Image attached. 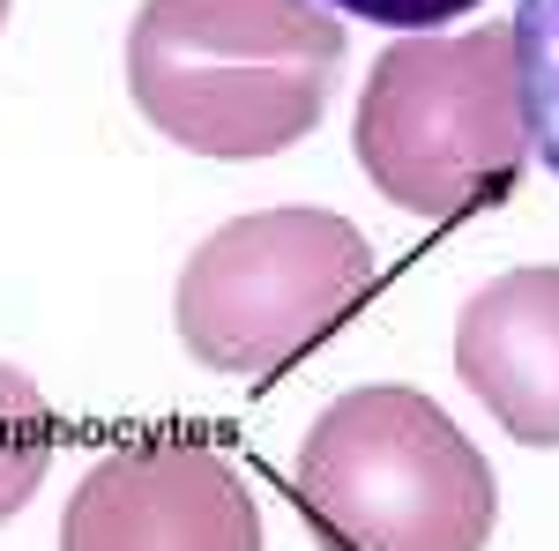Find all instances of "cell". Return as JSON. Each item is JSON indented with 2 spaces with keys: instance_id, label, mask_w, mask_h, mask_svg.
<instances>
[{
  "instance_id": "obj_7",
  "label": "cell",
  "mask_w": 559,
  "mask_h": 551,
  "mask_svg": "<svg viewBox=\"0 0 559 551\" xmlns=\"http://www.w3.org/2000/svg\"><path fill=\"white\" fill-rule=\"evenodd\" d=\"M508 38H515L530 157L559 179V0H515V31Z\"/></svg>"
},
{
  "instance_id": "obj_8",
  "label": "cell",
  "mask_w": 559,
  "mask_h": 551,
  "mask_svg": "<svg viewBox=\"0 0 559 551\" xmlns=\"http://www.w3.org/2000/svg\"><path fill=\"white\" fill-rule=\"evenodd\" d=\"M52 469V410L31 373L0 366V522L23 507Z\"/></svg>"
},
{
  "instance_id": "obj_10",
  "label": "cell",
  "mask_w": 559,
  "mask_h": 551,
  "mask_svg": "<svg viewBox=\"0 0 559 551\" xmlns=\"http://www.w3.org/2000/svg\"><path fill=\"white\" fill-rule=\"evenodd\" d=\"M0 23H8V0H0Z\"/></svg>"
},
{
  "instance_id": "obj_6",
  "label": "cell",
  "mask_w": 559,
  "mask_h": 551,
  "mask_svg": "<svg viewBox=\"0 0 559 551\" xmlns=\"http://www.w3.org/2000/svg\"><path fill=\"white\" fill-rule=\"evenodd\" d=\"M455 373L522 447H559V268H515L463 306Z\"/></svg>"
},
{
  "instance_id": "obj_1",
  "label": "cell",
  "mask_w": 559,
  "mask_h": 551,
  "mask_svg": "<svg viewBox=\"0 0 559 551\" xmlns=\"http://www.w3.org/2000/svg\"><path fill=\"white\" fill-rule=\"evenodd\" d=\"M344 45V23L321 15V0H142L128 89L179 149L254 165L321 128Z\"/></svg>"
},
{
  "instance_id": "obj_9",
  "label": "cell",
  "mask_w": 559,
  "mask_h": 551,
  "mask_svg": "<svg viewBox=\"0 0 559 551\" xmlns=\"http://www.w3.org/2000/svg\"><path fill=\"white\" fill-rule=\"evenodd\" d=\"M329 8H344L358 23H381V31H403V38H418V31H440L448 15H463L477 0H329Z\"/></svg>"
},
{
  "instance_id": "obj_3",
  "label": "cell",
  "mask_w": 559,
  "mask_h": 551,
  "mask_svg": "<svg viewBox=\"0 0 559 551\" xmlns=\"http://www.w3.org/2000/svg\"><path fill=\"white\" fill-rule=\"evenodd\" d=\"M358 171L411 216L455 224L515 187L522 171V75L508 31L388 45L358 97Z\"/></svg>"
},
{
  "instance_id": "obj_4",
  "label": "cell",
  "mask_w": 559,
  "mask_h": 551,
  "mask_svg": "<svg viewBox=\"0 0 559 551\" xmlns=\"http://www.w3.org/2000/svg\"><path fill=\"white\" fill-rule=\"evenodd\" d=\"M373 291V254L336 209H254L194 247L179 276V343L210 373L276 381Z\"/></svg>"
},
{
  "instance_id": "obj_5",
  "label": "cell",
  "mask_w": 559,
  "mask_h": 551,
  "mask_svg": "<svg viewBox=\"0 0 559 551\" xmlns=\"http://www.w3.org/2000/svg\"><path fill=\"white\" fill-rule=\"evenodd\" d=\"M60 551H261V507L202 440H142L75 484Z\"/></svg>"
},
{
  "instance_id": "obj_2",
  "label": "cell",
  "mask_w": 559,
  "mask_h": 551,
  "mask_svg": "<svg viewBox=\"0 0 559 551\" xmlns=\"http://www.w3.org/2000/svg\"><path fill=\"white\" fill-rule=\"evenodd\" d=\"M292 500L321 551H485L500 522L485 455L403 381L344 387L306 424Z\"/></svg>"
}]
</instances>
